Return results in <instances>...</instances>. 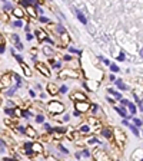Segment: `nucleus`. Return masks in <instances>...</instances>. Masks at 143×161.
Segmentation results:
<instances>
[{
	"mask_svg": "<svg viewBox=\"0 0 143 161\" xmlns=\"http://www.w3.org/2000/svg\"><path fill=\"white\" fill-rule=\"evenodd\" d=\"M49 111L53 114H57V112H62L63 111V105L60 102H50L49 104Z\"/></svg>",
	"mask_w": 143,
	"mask_h": 161,
	"instance_id": "nucleus-1",
	"label": "nucleus"
},
{
	"mask_svg": "<svg viewBox=\"0 0 143 161\" xmlns=\"http://www.w3.org/2000/svg\"><path fill=\"white\" fill-rule=\"evenodd\" d=\"M87 109H89V104H87L86 101H80V102L76 104V111H77L79 114L80 112H86Z\"/></svg>",
	"mask_w": 143,
	"mask_h": 161,
	"instance_id": "nucleus-2",
	"label": "nucleus"
},
{
	"mask_svg": "<svg viewBox=\"0 0 143 161\" xmlns=\"http://www.w3.org/2000/svg\"><path fill=\"white\" fill-rule=\"evenodd\" d=\"M36 35H37V37H39L40 42H42V40H46V42H49V43H53L52 39H49L47 36H46V33L43 32V30H36Z\"/></svg>",
	"mask_w": 143,
	"mask_h": 161,
	"instance_id": "nucleus-3",
	"label": "nucleus"
},
{
	"mask_svg": "<svg viewBox=\"0 0 143 161\" xmlns=\"http://www.w3.org/2000/svg\"><path fill=\"white\" fill-rule=\"evenodd\" d=\"M36 68H37V69H40V71H42V73H43L45 76H49V75H50V73H49V71H47V68H46L43 63L36 62Z\"/></svg>",
	"mask_w": 143,
	"mask_h": 161,
	"instance_id": "nucleus-4",
	"label": "nucleus"
},
{
	"mask_svg": "<svg viewBox=\"0 0 143 161\" xmlns=\"http://www.w3.org/2000/svg\"><path fill=\"white\" fill-rule=\"evenodd\" d=\"M64 76H73V78H76L77 73H76V72H70V71H63V72H60V78H64Z\"/></svg>",
	"mask_w": 143,
	"mask_h": 161,
	"instance_id": "nucleus-5",
	"label": "nucleus"
},
{
	"mask_svg": "<svg viewBox=\"0 0 143 161\" xmlns=\"http://www.w3.org/2000/svg\"><path fill=\"white\" fill-rule=\"evenodd\" d=\"M32 150H33V152H42V151H43V147L40 144H37V143H33Z\"/></svg>",
	"mask_w": 143,
	"mask_h": 161,
	"instance_id": "nucleus-6",
	"label": "nucleus"
},
{
	"mask_svg": "<svg viewBox=\"0 0 143 161\" xmlns=\"http://www.w3.org/2000/svg\"><path fill=\"white\" fill-rule=\"evenodd\" d=\"M20 65H22V68H23V71H24V75H26V76H32V71H30V68H29L26 63H23V62H22Z\"/></svg>",
	"mask_w": 143,
	"mask_h": 161,
	"instance_id": "nucleus-7",
	"label": "nucleus"
},
{
	"mask_svg": "<svg viewBox=\"0 0 143 161\" xmlns=\"http://www.w3.org/2000/svg\"><path fill=\"white\" fill-rule=\"evenodd\" d=\"M76 15H77V19H79L83 25H87V19H86V16H84L82 12H76Z\"/></svg>",
	"mask_w": 143,
	"mask_h": 161,
	"instance_id": "nucleus-8",
	"label": "nucleus"
},
{
	"mask_svg": "<svg viewBox=\"0 0 143 161\" xmlns=\"http://www.w3.org/2000/svg\"><path fill=\"white\" fill-rule=\"evenodd\" d=\"M116 86H117V88H120L122 91H126V89H127V86L123 83V80H120V79H116Z\"/></svg>",
	"mask_w": 143,
	"mask_h": 161,
	"instance_id": "nucleus-9",
	"label": "nucleus"
},
{
	"mask_svg": "<svg viewBox=\"0 0 143 161\" xmlns=\"http://www.w3.org/2000/svg\"><path fill=\"white\" fill-rule=\"evenodd\" d=\"M47 91L52 94V95H56V94H57V88H56V85H52V83L47 86Z\"/></svg>",
	"mask_w": 143,
	"mask_h": 161,
	"instance_id": "nucleus-10",
	"label": "nucleus"
},
{
	"mask_svg": "<svg viewBox=\"0 0 143 161\" xmlns=\"http://www.w3.org/2000/svg\"><path fill=\"white\" fill-rule=\"evenodd\" d=\"M13 15L16 17H22L23 16V10H22L20 7H16V9H13Z\"/></svg>",
	"mask_w": 143,
	"mask_h": 161,
	"instance_id": "nucleus-11",
	"label": "nucleus"
},
{
	"mask_svg": "<svg viewBox=\"0 0 143 161\" xmlns=\"http://www.w3.org/2000/svg\"><path fill=\"white\" fill-rule=\"evenodd\" d=\"M72 99H80V101H86V97H84V95H82V94H75V95H72Z\"/></svg>",
	"mask_w": 143,
	"mask_h": 161,
	"instance_id": "nucleus-12",
	"label": "nucleus"
},
{
	"mask_svg": "<svg viewBox=\"0 0 143 161\" xmlns=\"http://www.w3.org/2000/svg\"><path fill=\"white\" fill-rule=\"evenodd\" d=\"M49 131H52V132H59V134H64V132H66V128H50Z\"/></svg>",
	"mask_w": 143,
	"mask_h": 161,
	"instance_id": "nucleus-13",
	"label": "nucleus"
},
{
	"mask_svg": "<svg viewBox=\"0 0 143 161\" xmlns=\"http://www.w3.org/2000/svg\"><path fill=\"white\" fill-rule=\"evenodd\" d=\"M116 111H117V112L120 114V115H122L123 118H129V116H127V114H126V111H125L123 108H116Z\"/></svg>",
	"mask_w": 143,
	"mask_h": 161,
	"instance_id": "nucleus-14",
	"label": "nucleus"
},
{
	"mask_svg": "<svg viewBox=\"0 0 143 161\" xmlns=\"http://www.w3.org/2000/svg\"><path fill=\"white\" fill-rule=\"evenodd\" d=\"M27 12L30 13V16H32V17L36 16V10H34V7H33V6H29V7H27Z\"/></svg>",
	"mask_w": 143,
	"mask_h": 161,
	"instance_id": "nucleus-15",
	"label": "nucleus"
},
{
	"mask_svg": "<svg viewBox=\"0 0 143 161\" xmlns=\"http://www.w3.org/2000/svg\"><path fill=\"white\" fill-rule=\"evenodd\" d=\"M129 128L132 129V132H133L136 137H139V131H137V128H136V127H133V125H129Z\"/></svg>",
	"mask_w": 143,
	"mask_h": 161,
	"instance_id": "nucleus-16",
	"label": "nucleus"
},
{
	"mask_svg": "<svg viewBox=\"0 0 143 161\" xmlns=\"http://www.w3.org/2000/svg\"><path fill=\"white\" fill-rule=\"evenodd\" d=\"M26 132H27V134H29L30 137H34V135H36V132H34V129H33L32 127H29V128H27V131H26Z\"/></svg>",
	"mask_w": 143,
	"mask_h": 161,
	"instance_id": "nucleus-17",
	"label": "nucleus"
},
{
	"mask_svg": "<svg viewBox=\"0 0 143 161\" xmlns=\"http://www.w3.org/2000/svg\"><path fill=\"white\" fill-rule=\"evenodd\" d=\"M12 39H13V42H15V43H20V39H19V36H17V35H12Z\"/></svg>",
	"mask_w": 143,
	"mask_h": 161,
	"instance_id": "nucleus-18",
	"label": "nucleus"
},
{
	"mask_svg": "<svg viewBox=\"0 0 143 161\" xmlns=\"http://www.w3.org/2000/svg\"><path fill=\"white\" fill-rule=\"evenodd\" d=\"M109 94H113V95H114V98H117V99L120 98V94H117L114 89H109Z\"/></svg>",
	"mask_w": 143,
	"mask_h": 161,
	"instance_id": "nucleus-19",
	"label": "nucleus"
},
{
	"mask_svg": "<svg viewBox=\"0 0 143 161\" xmlns=\"http://www.w3.org/2000/svg\"><path fill=\"white\" fill-rule=\"evenodd\" d=\"M127 107H129V109H130V112H132V114H135V112H136V107H135L133 104H129Z\"/></svg>",
	"mask_w": 143,
	"mask_h": 161,
	"instance_id": "nucleus-20",
	"label": "nucleus"
},
{
	"mask_svg": "<svg viewBox=\"0 0 143 161\" xmlns=\"http://www.w3.org/2000/svg\"><path fill=\"white\" fill-rule=\"evenodd\" d=\"M102 134H103L105 137H107V138H109V137L112 135V132L109 131V129H103V131H102Z\"/></svg>",
	"mask_w": 143,
	"mask_h": 161,
	"instance_id": "nucleus-21",
	"label": "nucleus"
},
{
	"mask_svg": "<svg viewBox=\"0 0 143 161\" xmlns=\"http://www.w3.org/2000/svg\"><path fill=\"white\" fill-rule=\"evenodd\" d=\"M13 26H16V27H22V26H23V22H22V20H16V22L13 23Z\"/></svg>",
	"mask_w": 143,
	"mask_h": 161,
	"instance_id": "nucleus-22",
	"label": "nucleus"
},
{
	"mask_svg": "<svg viewBox=\"0 0 143 161\" xmlns=\"http://www.w3.org/2000/svg\"><path fill=\"white\" fill-rule=\"evenodd\" d=\"M36 121L40 124V122H43V121H45V116H43V115H37V116H36Z\"/></svg>",
	"mask_w": 143,
	"mask_h": 161,
	"instance_id": "nucleus-23",
	"label": "nucleus"
},
{
	"mask_svg": "<svg viewBox=\"0 0 143 161\" xmlns=\"http://www.w3.org/2000/svg\"><path fill=\"white\" fill-rule=\"evenodd\" d=\"M80 131H82V132H89V125H82V127H80Z\"/></svg>",
	"mask_w": 143,
	"mask_h": 161,
	"instance_id": "nucleus-24",
	"label": "nucleus"
},
{
	"mask_svg": "<svg viewBox=\"0 0 143 161\" xmlns=\"http://www.w3.org/2000/svg\"><path fill=\"white\" fill-rule=\"evenodd\" d=\"M110 69L113 71V72H119V68H117V65H114V63L110 65Z\"/></svg>",
	"mask_w": 143,
	"mask_h": 161,
	"instance_id": "nucleus-25",
	"label": "nucleus"
},
{
	"mask_svg": "<svg viewBox=\"0 0 143 161\" xmlns=\"http://www.w3.org/2000/svg\"><path fill=\"white\" fill-rule=\"evenodd\" d=\"M117 61H120V62H122V61H125V53H123V52H120V53H119Z\"/></svg>",
	"mask_w": 143,
	"mask_h": 161,
	"instance_id": "nucleus-26",
	"label": "nucleus"
},
{
	"mask_svg": "<svg viewBox=\"0 0 143 161\" xmlns=\"http://www.w3.org/2000/svg\"><path fill=\"white\" fill-rule=\"evenodd\" d=\"M62 40H63L64 43H67V42H69V36H67L66 33H63V35H62Z\"/></svg>",
	"mask_w": 143,
	"mask_h": 161,
	"instance_id": "nucleus-27",
	"label": "nucleus"
},
{
	"mask_svg": "<svg viewBox=\"0 0 143 161\" xmlns=\"http://www.w3.org/2000/svg\"><path fill=\"white\" fill-rule=\"evenodd\" d=\"M4 112L7 114V115H13L15 111H13V109H10V108H6V109H4Z\"/></svg>",
	"mask_w": 143,
	"mask_h": 161,
	"instance_id": "nucleus-28",
	"label": "nucleus"
},
{
	"mask_svg": "<svg viewBox=\"0 0 143 161\" xmlns=\"http://www.w3.org/2000/svg\"><path fill=\"white\" fill-rule=\"evenodd\" d=\"M43 52H45L47 56H49V55H52V49H50V48H45V49H43Z\"/></svg>",
	"mask_w": 143,
	"mask_h": 161,
	"instance_id": "nucleus-29",
	"label": "nucleus"
},
{
	"mask_svg": "<svg viewBox=\"0 0 143 161\" xmlns=\"http://www.w3.org/2000/svg\"><path fill=\"white\" fill-rule=\"evenodd\" d=\"M133 122H135L137 127H140V125H142V121H140V119H137V118H135V119H133Z\"/></svg>",
	"mask_w": 143,
	"mask_h": 161,
	"instance_id": "nucleus-30",
	"label": "nucleus"
},
{
	"mask_svg": "<svg viewBox=\"0 0 143 161\" xmlns=\"http://www.w3.org/2000/svg\"><path fill=\"white\" fill-rule=\"evenodd\" d=\"M23 116H24V118H29V116H32V112H30V111H24V112H23Z\"/></svg>",
	"mask_w": 143,
	"mask_h": 161,
	"instance_id": "nucleus-31",
	"label": "nucleus"
},
{
	"mask_svg": "<svg viewBox=\"0 0 143 161\" xmlns=\"http://www.w3.org/2000/svg\"><path fill=\"white\" fill-rule=\"evenodd\" d=\"M15 79H16V82H17V86H19V85L22 83V79H20V76H19V75H15Z\"/></svg>",
	"mask_w": 143,
	"mask_h": 161,
	"instance_id": "nucleus-32",
	"label": "nucleus"
},
{
	"mask_svg": "<svg viewBox=\"0 0 143 161\" xmlns=\"http://www.w3.org/2000/svg\"><path fill=\"white\" fill-rule=\"evenodd\" d=\"M15 89H16V88H12V89H10V91H7L6 94H7V95L10 97V95H13V92H15Z\"/></svg>",
	"mask_w": 143,
	"mask_h": 161,
	"instance_id": "nucleus-33",
	"label": "nucleus"
},
{
	"mask_svg": "<svg viewBox=\"0 0 143 161\" xmlns=\"http://www.w3.org/2000/svg\"><path fill=\"white\" fill-rule=\"evenodd\" d=\"M3 9H12L10 3H6V4H3Z\"/></svg>",
	"mask_w": 143,
	"mask_h": 161,
	"instance_id": "nucleus-34",
	"label": "nucleus"
},
{
	"mask_svg": "<svg viewBox=\"0 0 143 161\" xmlns=\"http://www.w3.org/2000/svg\"><path fill=\"white\" fill-rule=\"evenodd\" d=\"M120 102H122V104H123V105H129V104H130V102H129V101H127V99H122V101H120Z\"/></svg>",
	"mask_w": 143,
	"mask_h": 161,
	"instance_id": "nucleus-35",
	"label": "nucleus"
},
{
	"mask_svg": "<svg viewBox=\"0 0 143 161\" xmlns=\"http://www.w3.org/2000/svg\"><path fill=\"white\" fill-rule=\"evenodd\" d=\"M66 91H67V86H62V88H60V92H62V94H63V92H66Z\"/></svg>",
	"mask_w": 143,
	"mask_h": 161,
	"instance_id": "nucleus-36",
	"label": "nucleus"
},
{
	"mask_svg": "<svg viewBox=\"0 0 143 161\" xmlns=\"http://www.w3.org/2000/svg\"><path fill=\"white\" fill-rule=\"evenodd\" d=\"M40 22H43V23H46V22H49L47 17H40Z\"/></svg>",
	"mask_w": 143,
	"mask_h": 161,
	"instance_id": "nucleus-37",
	"label": "nucleus"
},
{
	"mask_svg": "<svg viewBox=\"0 0 143 161\" xmlns=\"http://www.w3.org/2000/svg\"><path fill=\"white\" fill-rule=\"evenodd\" d=\"M89 143H90V144H95V143H99V141H97L96 138H90V141H89Z\"/></svg>",
	"mask_w": 143,
	"mask_h": 161,
	"instance_id": "nucleus-38",
	"label": "nucleus"
},
{
	"mask_svg": "<svg viewBox=\"0 0 143 161\" xmlns=\"http://www.w3.org/2000/svg\"><path fill=\"white\" fill-rule=\"evenodd\" d=\"M59 148H60V150H62V151H63L64 154H67V152H69V151H67V150H66V148H64V147H62V145H60V147H59Z\"/></svg>",
	"mask_w": 143,
	"mask_h": 161,
	"instance_id": "nucleus-39",
	"label": "nucleus"
},
{
	"mask_svg": "<svg viewBox=\"0 0 143 161\" xmlns=\"http://www.w3.org/2000/svg\"><path fill=\"white\" fill-rule=\"evenodd\" d=\"M19 131H20V132H26L27 129L24 128V127H19Z\"/></svg>",
	"mask_w": 143,
	"mask_h": 161,
	"instance_id": "nucleus-40",
	"label": "nucleus"
},
{
	"mask_svg": "<svg viewBox=\"0 0 143 161\" xmlns=\"http://www.w3.org/2000/svg\"><path fill=\"white\" fill-rule=\"evenodd\" d=\"M57 30H59L60 33H64V29L62 27V26H57Z\"/></svg>",
	"mask_w": 143,
	"mask_h": 161,
	"instance_id": "nucleus-41",
	"label": "nucleus"
},
{
	"mask_svg": "<svg viewBox=\"0 0 143 161\" xmlns=\"http://www.w3.org/2000/svg\"><path fill=\"white\" fill-rule=\"evenodd\" d=\"M26 39H27V40H32V39H33V36L30 35V33H27V36H26Z\"/></svg>",
	"mask_w": 143,
	"mask_h": 161,
	"instance_id": "nucleus-42",
	"label": "nucleus"
},
{
	"mask_svg": "<svg viewBox=\"0 0 143 161\" xmlns=\"http://www.w3.org/2000/svg\"><path fill=\"white\" fill-rule=\"evenodd\" d=\"M82 155H84V157H89V151H83V152H82Z\"/></svg>",
	"mask_w": 143,
	"mask_h": 161,
	"instance_id": "nucleus-43",
	"label": "nucleus"
},
{
	"mask_svg": "<svg viewBox=\"0 0 143 161\" xmlns=\"http://www.w3.org/2000/svg\"><path fill=\"white\" fill-rule=\"evenodd\" d=\"M1 152H4V141L1 140Z\"/></svg>",
	"mask_w": 143,
	"mask_h": 161,
	"instance_id": "nucleus-44",
	"label": "nucleus"
},
{
	"mask_svg": "<svg viewBox=\"0 0 143 161\" xmlns=\"http://www.w3.org/2000/svg\"><path fill=\"white\" fill-rule=\"evenodd\" d=\"M63 59H64V61H70V59H72V58H70V56H69V55H66V56H64Z\"/></svg>",
	"mask_w": 143,
	"mask_h": 161,
	"instance_id": "nucleus-45",
	"label": "nucleus"
},
{
	"mask_svg": "<svg viewBox=\"0 0 143 161\" xmlns=\"http://www.w3.org/2000/svg\"><path fill=\"white\" fill-rule=\"evenodd\" d=\"M16 46H17V49H23V45H22V43H17Z\"/></svg>",
	"mask_w": 143,
	"mask_h": 161,
	"instance_id": "nucleus-46",
	"label": "nucleus"
},
{
	"mask_svg": "<svg viewBox=\"0 0 143 161\" xmlns=\"http://www.w3.org/2000/svg\"><path fill=\"white\" fill-rule=\"evenodd\" d=\"M139 105H140V109L143 111V101H139Z\"/></svg>",
	"mask_w": 143,
	"mask_h": 161,
	"instance_id": "nucleus-47",
	"label": "nucleus"
},
{
	"mask_svg": "<svg viewBox=\"0 0 143 161\" xmlns=\"http://www.w3.org/2000/svg\"><path fill=\"white\" fill-rule=\"evenodd\" d=\"M140 56L143 58V49H140Z\"/></svg>",
	"mask_w": 143,
	"mask_h": 161,
	"instance_id": "nucleus-48",
	"label": "nucleus"
}]
</instances>
